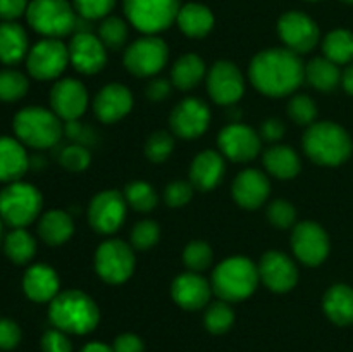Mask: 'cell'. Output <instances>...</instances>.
Returning a JSON list of instances; mask_svg holds the SVG:
<instances>
[{"label":"cell","instance_id":"cell-45","mask_svg":"<svg viewBox=\"0 0 353 352\" xmlns=\"http://www.w3.org/2000/svg\"><path fill=\"white\" fill-rule=\"evenodd\" d=\"M268 217L271 221V224H274L276 228H290L296 219V211L293 207L292 202L288 200H274V202L269 204L268 207Z\"/></svg>","mask_w":353,"mask_h":352},{"label":"cell","instance_id":"cell-4","mask_svg":"<svg viewBox=\"0 0 353 352\" xmlns=\"http://www.w3.org/2000/svg\"><path fill=\"white\" fill-rule=\"evenodd\" d=\"M259 266L243 255L228 257L214 269L212 292L226 302L248 299L259 285Z\"/></svg>","mask_w":353,"mask_h":352},{"label":"cell","instance_id":"cell-56","mask_svg":"<svg viewBox=\"0 0 353 352\" xmlns=\"http://www.w3.org/2000/svg\"><path fill=\"white\" fill-rule=\"evenodd\" d=\"M81 352H114V351L110 347H107L105 344H102V342H92V344L85 345V347L81 349Z\"/></svg>","mask_w":353,"mask_h":352},{"label":"cell","instance_id":"cell-38","mask_svg":"<svg viewBox=\"0 0 353 352\" xmlns=\"http://www.w3.org/2000/svg\"><path fill=\"white\" fill-rule=\"evenodd\" d=\"M234 323V313L231 309L230 302L226 300H217L210 304L205 313V326L210 333H224L230 330Z\"/></svg>","mask_w":353,"mask_h":352},{"label":"cell","instance_id":"cell-20","mask_svg":"<svg viewBox=\"0 0 353 352\" xmlns=\"http://www.w3.org/2000/svg\"><path fill=\"white\" fill-rule=\"evenodd\" d=\"M68 48L69 62L83 75H95L105 66L107 47L93 33H74Z\"/></svg>","mask_w":353,"mask_h":352},{"label":"cell","instance_id":"cell-31","mask_svg":"<svg viewBox=\"0 0 353 352\" xmlns=\"http://www.w3.org/2000/svg\"><path fill=\"white\" fill-rule=\"evenodd\" d=\"M178 24L190 38H203L214 28V16L205 6L186 3L178 12Z\"/></svg>","mask_w":353,"mask_h":352},{"label":"cell","instance_id":"cell-52","mask_svg":"<svg viewBox=\"0 0 353 352\" xmlns=\"http://www.w3.org/2000/svg\"><path fill=\"white\" fill-rule=\"evenodd\" d=\"M28 0H0V17L6 21H14L28 10Z\"/></svg>","mask_w":353,"mask_h":352},{"label":"cell","instance_id":"cell-9","mask_svg":"<svg viewBox=\"0 0 353 352\" xmlns=\"http://www.w3.org/2000/svg\"><path fill=\"white\" fill-rule=\"evenodd\" d=\"M134 252L126 242L107 240L95 252V269L100 278L110 285H119L131 278L134 271Z\"/></svg>","mask_w":353,"mask_h":352},{"label":"cell","instance_id":"cell-30","mask_svg":"<svg viewBox=\"0 0 353 352\" xmlns=\"http://www.w3.org/2000/svg\"><path fill=\"white\" fill-rule=\"evenodd\" d=\"M264 166L278 179H292L300 173L302 162L290 145H274L264 154Z\"/></svg>","mask_w":353,"mask_h":352},{"label":"cell","instance_id":"cell-2","mask_svg":"<svg viewBox=\"0 0 353 352\" xmlns=\"http://www.w3.org/2000/svg\"><path fill=\"white\" fill-rule=\"evenodd\" d=\"M48 316L52 324L65 333L85 335L95 330L100 311L95 300L81 290H65L50 300Z\"/></svg>","mask_w":353,"mask_h":352},{"label":"cell","instance_id":"cell-54","mask_svg":"<svg viewBox=\"0 0 353 352\" xmlns=\"http://www.w3.org/2000/svg\"><path fill=\"white\" fill-rule=\"evenodd\" d=\"M114 352H143V342L133 333H123L114 342Z\"/></svg>","mask_w":353,"mask_h":352},{"label":"cell","instance_id":"cell-11","mask_svg":"<svg viewBox=\"0 0 353 352\" xmlns=\"http://www.w3.org/2000/svg\"><path fill=\"white\" fill-rule=\"evenodd\" d=\"M69 64V48L59 38L40 40L26 55L30 75L40 81L57 79Z\"/></svg>","mask_w":353,"mask_h":352},{"label":"cell","instance_id":"cell-37","mask_svg":"<svg viewBox=\"0 0 353 352\" xmlns=\"http://www.w3.org/2000/svg\"><path fill=\"white\" fill-rule=\"evenodd\" d=\"M28 78L16 69H3L0 71V100L3 102H16L23 99L28 92Z\"/></svg>","mask_w":353,"mask_h":352},{"label":"cell","instance_id":"cell-29","mask_svg":"<svg viewBox=\"0 0 353 352\" xmlns=\"http://www.w3.org/2000/svg\"><path fill=\"white\" fill-rule=\"evenodd\" d=\"M326 316L333 323L345 326L353 323V289L348 285H333L326 292L323 300Z\"/></svg>","mask_w":353,"mask_h":352},{"label":"cell","instance_id":"cell-41","mask_svg":"<svg viewBox=\"0 0 353 352\" xmlns=\"http://www.w3.org/2000/svg\"><path fill=\"white\" fill-rule=\"evenodd\" d=\"M172 150H174V138L168 131H155L145 144V155L155 164L168 161Z\"/></svg>","mask_w":353,"mask_h":352},{"label":"cell","instance_id":"cell-44","mask_svg":"<svg viewBox=\"0 0 353 352\" xmlns=\"http://www.w3.org/2000/svg\"><path fill=\"white\" fill-rule=\"evenodd\" d=\"M90 161H92V155L85 145L72 144L68 147H62L59 152V162H61L62 168L69 169V171H85L90 166Z\"/></svg>","mask_w":353,"mask_h":352},{"label":"cell","instance_id":"cell-33","mask_svg":"<svg viewBox=\"0 0 353 352\" xmlns=\"http://www.w3.org/2000/svg\"><path fill=\"white\" fill-rule=\"evenodd\" d=\"M305 79L319 92H333L341 83V71L330 59L316 57L305 66Z\"/></svg>","mask_w":353,"mask_h":352},{"label":"cell","instance_id":"cell-58","mask_svg":"<svg viewBox=\"0 0 353 352\" xmlns=\"http://www.w3.org/2000/svg\"><path fill=\"white\" fill-rule=\"evenodd\" d=\"M343 2H347V3H353V0H343Z\"/></svg>","mask_w":353,"mask_h":352},{"label":"cell","instance_id":"cell-48","mask_svg":"<svg viewBox=\"0 0 353 352\" xmlns=\"http://www.w3.org/2000/svg\"><path fill=\"white\" fill-rule=\"evenodd\" d=\"M64 133L68 135L74 144L85 145V147L90 144H95V131H93L88 124L79 123L78 119L68 121L64 126Z\"/></svg>","mask_w":353,"mask_h":352},{"label":"cell","instance_id":"cell-35","mask_svg":"<svg viewBox=\"0 0 353 352\" xmlns=\"http://www.w3.org/2000/svg\"><path fill=\"white\" fill-rule=\"evenodd\" d=\"M324 57L334 64H350L353 61V33L348 30H334L324 38Z\"/></svg>","mask_w":353,"mask_h":352},{"label":"cell","instance_id":"cell-49","mask_svg":"<svg viewBox=\"0 0 353 352\" xmlns=\"http://www.w3.org/2000/svg\"><path fill=\"white\" fill-rule=\"evenodd\" d=\"M41 349L43 352H71V342L65 337V331L48 330L41 338Z\"/></svg>","mask_w":353,"mask_h":352},{"label":"cell","instance_id":"cell-12","mask_svg":"<svg viewBox=\"0 0 353 352\" xmlns=\"http://www.w3.org/2000/svg\"><path fill=\"white\" fill-rule=\"evenodd\" d=\"M128 202L119 190H103L97 193L88 207L90 226L102 235H112L126 219Z\"/></svg>","mask_w":353,"mask_h":352},{"label":"cell","instance_id":"cell-26","mask_svg":"<svg viewBox=\"0 0 353 352\" xmlns=\"http://www.w3.org/2000/svg\"><path fill=\"white\" fill-rule=\"evenodd\" d=\"M30 168L26 148L17 138L0 137V182H19Z\"/></svg>","mask_w":353,"mask_h":352},{"label":"cell","instance_id":"cell-7","mask_svg":"<svg viewBox=\"0 0 353 352\" xmlns=\"http://www.w3.org/2000/svg\"><path fill=\"white\" fill-rule=\"evenodd\" d=\"M28 23L47 38H61L72 33L78 16L65 0H33L26 10Z\"/></svg>","mask_w":353,"mask_h":352},{"label":"cell","instance_id":"cell-8","mask_svg":"<svg viewBox=\"0 0 353 352\" xmlns=\"http://www.w3.org/2000/svg\"><path fill=\"white\" fill-rule=\"evenodd\" d=\"M179 0H124L128 21L141 33L164 31L178 19Z\"/></svg>","mask_w":353,"mask_h":352},{"label":"cell","instance_id":"cell-47","mask_svg":"<svg viewBox=\"0 0 353 352\" xmlns=\"http://www.w3.org/2000/svg\"><path fill=\"white\" fill-rule=\"evenodd\" d=\"M195 186L190 182H172L165 186L164 199L169 207H183L190 202L193 197Z\"/></svg>","mask_w":353,"mask_h":352},{"label":"cell","instance_id":"cell-39","mask_svg":"<svg viewBox=\"0 0 353 352\" xmlns=\"http://www.w3.org/2000/svg\"><path fill=\"white\" fill-rule=\"evenodd\" d=\"M99 38L110 50H119L128 40V26L119 17H105L99 28Z\"/></svg>","mask_w":353,"mask_h":352},{"label":"cell","instance_id":"cell-6","mask_svg":"<svg viewBox=\"0 0 353 352\" xmlns=\"http://www.w3.org/2000/svg\"><path fill=\"white\" fill-rule=\"evenodd\" d=\"M41 193L26 182L7 183L0 192V216L12 228H24L33 223L41 211Z\"/></svg>","mask_w":353,"mask_h":352},{"label":"cell","instance_id":"cell-28","mask_svg":"<svg viewBox=\"0 0 353 352\" xmlns=\"http://www.w3.org/2000/svg\"><path fill=\"white\" fill-rule=\"evenodd\" d=\"M28 35L23 26L14 21L0 24V62L17 64L28 55Z\"/></svg>","mask_w":353,"mask_h":352},{"label":"cell","instance_id":"cell-27","mask_svg":"<svg viewBox=\"0 0 353 352\" xmlns=\"http://www.w3.org/2000/svg\"><path fill=\"white\" fill-rule=\"evenodd\" d=\"M72 233H74V221L71 214L65 211H48L40 217L38 235L50 247L65 244L72 237Z\"/></svg>","mask_w":353,"mask_h":352},{"label":"cell","instance_id":"cell-17","mask_svg":"<svg viewBox=\"0 0 353 352\" xmlns=\"http://www.w3.org/2000/svg\"><path fill=\"white\" fill-rule=\"evenodd\" d=\"M50 107L65 123L79 119L88 107L86 86L76 78L57 79L50 90Z\"/></svg>","mask_w":353,"mask_h":352},{"label":"cell","instance_id":"cell-18","mask_svg":"<svg viewBox=\"0 0 353 352\" xmlns=\"http://www.w3.org/2000/svg\"><path fill=\"white\" fill-rule=\"evenodd\" d=\"M278 33L286 48L295 54H307L319 41V28L303 12H286L278 23Z\"/></svg>","mask_w":353,"mask_h":352},{"label":"cell","instance_id":"cell-57","mask_svg":"<svg viewBox=\"0 0 353 352\" xmlns=\"http://www.w3.org/2000/svg\"><path fill=\"white\" fill-rule=\"evenodd\" d=\"M2 231H3V219L2 216H0V235H2Z\"/></svg>","mask_w":353,"mask_h":352},{"label":"cell","instance_id":"cell-36","mask_svg":"<svg viewBox=\"0 0 353 352\" xmlns=\"http://www.w3.org/2000/svg\"><path fill=\"white\" fill-rule=\"evenodd\" d=\"M123 193L128 206L133 207L138 213H148V211L155 209L159 202L157 192L147 182H131Z\"/></svg>","mask_w":353,"mask_h":352},{"label":"cell","instance_id":"cell-43","mask_svg":"<svg viewBox=\"0 0 353 352\" xmlns=\"http://www.w3.org/2000/svg\"><path fill=\"white\" fill-rule=\"evenodd\" d=\"M161 238V228L155 221L143 219L138 224H134L131 231V247L137 251H148L154 247Z\"/></svg>","mask_w":353,"mask_h":352},{"label":"cell","instance_id":"cell-16","mask_svg":"<svg viewBox=\"0 0 353 352\" xmlns=\"http://www.w3.org/2000/svg\"><path fill=\"white\" fill-rule=\"evenodd\" d=\"M217 145L224 157L234 162H247L261 152V135L247 124L231 123L219 133Z\"/></svg>","mask_w":353,"mask_h":352},{"label":"cell","instance_id":"cell-42","mask_svg":"<svg viewBox=\"0 0 353 352\" xmlns=\"http://www.w3.org/2000/svg\"><path fill=\"white\" fill-rule=\"evenodd\" d=\"M288 116L290 119L295 124H300V126H310V124L316 123L317 116V106L309 95H299L292 97L288 104Z\"/></svg>","mask_w":353,"mask_h":352},{"label":"cell","instance_id":"cell-22","mask_svg":"<svg viewBox=\"0 0 353 352\" xmlns=\"http://www.w3.org/2000/svg\"><path fill=\"white\" fill-rule=\"evenodd\" d=\"M210 293H212V285L203 276L193 271L179 275L171 285V295L174 302L188 311L205 307L210 300Z\"/></svg>","mask_w":353,"mask_h":352},{"label":"cell","instance_id":"cell-50","mask_svg":"<svg viewBox=\"0 0 353 352\" xmlns=\"http://www.w3.org/2000/svg\"><path fill=\"white\" fill-rule=\"evenodd\" d=\"M21 340V330L12 320H0V349H14Z\"/></svg>","mask_w":353,"mask_h":352},{"label":"cell","instance_id":"cell-5","mask_svg":"<svg viewBox=\"0 0 353 352\" xmlns=\"http://www.w3.org/2000/svg\"><path fill=\"white\" fill-rule=\"evenodd\" d=\"M14 133L23 145L33 148H50L61 141L64 126L52 109L30 106L14 116Z\"/></svg>","mask_w":353,"mask_h":352},{"label":"cell","instance_id":"cell-34","mask_svg":"<svg viewBox=\"0 0 353 352\" xmlns=\"http://www.w3.org/2000/svg\"><path fill=\"white\" fill-rule=\"evenodd\" d=\"M3 251L14 264H28L37 254V240L24 228H14L7 233Z\"/></svg>","mask_w":353,"mask_h":352},{"label":"cell","instance_id":"cell-46","mask_svg":"<svg viewBox=\"0 0 353 352\" xmlns=\"http://www.w3.org/2000/svg\"><path fill=\"white\" fill-rule=\"evenodd\" d=\"M116 0H74V7L79 16L86 19H100L112 10Z\"/></svg>","mask_w":353,"mask_h":352},{"label":"cell","instance_id":"cell-14","mask_svg":"<svg viewBox=\"0 0 353 352\" xmlns=\"http://www.w3.org/2000/svg\"><path fill=\"white\" fill-rule=\"evenodd\" d=\"M207 90L216 104L234 106L243 97L245 78L236 64L219 61L210 68L207 76Z\"/></svg>","mask_w":353,"mask_h":352},{"label":"cell","instance_id":"cell-10","mask_svg":"<svg viewBox=\"0 0 353 352\" xmlns=\"http://www.w3.org/2000/svg\"><path fill=\"white\" fill-rule=\"evenodd\" d=\"M169 48L164 40L154 35L138 38L124 52V66L128 71L140 78H150L164 69Z\"/></svg>","mask_w":353,"mask_h":352},{"label":"cell","instance_id":"cell-40","mask_svg":"<svg viewBox=\"0 0 353 352\" xmlns=\"http://www.w3.org/2000/svg\"><path fill=\"white\" fill-rule=\"evenodd\" d=\"M212 259V248H210V245L207 244V242L202 240L190 242L185 247V252H183V262H185L186 268L193 273L203 271V269L209 268Z\"/></svg>","mask_w":353,"mask_h":352},{"label":"cell","instance_id":"cell-1","mask_svg":"<svg viewBox=\"0 0 353 352\" xmlns=\"http://www.w3.org/2000/svg\"><path fill=\"white\" fill-rule=\"evenodd\" d=\"M248 76L255 88L268 97H286L305 79V66L290 48H268L252 59Z\"/></svg>","mask_w":353,"mask_h":352},{"label":"cell","instance_id":"cell-51","mask_svg":"<svg viewBox=\"0 0 353 352\" xmlns=\"http://www.w3.org/2000/svg\"><path fill=\"white\" fill-rule=\"evenodd\" d=\"M285 131L286 126L279 117H269V119H265L262 123L259 135H261V138H264L268 141H278L285 137Z\"/></svg>","mask_w":353,"mask_h":352},{"label":"cell","instance_id":"cell-15","mask_svg":"<svg viewBox=\"0 0 353 352\" xmlns=\"http://www.w3.org/2000/svg\"><path fill=\"white\" fill-rule=\"evenodd\" d=\"M169 123H171L172 133L185 140H193V138L202 137L209 128L210 109L203 100L188 97L172 109Z\"/></svg>","mask_w":353,"mask_h":352},{"label":"cell","instance_id":"cell-19","mask_svg":"<svg viewBox=\"0 0 353 352\" xmlns=\"http://www.w3.org/2000/svg\"><path fill=\"white\" fill-rule=\"evenodd\" d=\"M259 276L271 292H290L299 282V268L286 254L279 251L265 252L259 262Z\"/></svg>","mask_w":353,"mask_h":352},{"label":"cell","instance_id":"cell-53","mask_svg":"<svg viewBox=\"0 0 353 352\" xmlns=\"http://www.w3.org/2000/svg\"><path fill=\"white\" fill-rule=\"evenodd\" d=\"M172 86H174L172 85V81H169V79L165 78L152 79L147 86V97L150 100H155V102L168 99V97L171 95Z\"/></svg>","mask_w":353,"mask_h":352},{"label":"cell","instance_id":"cell-21","mask_svg":"<svg viewBox=\"0 0 353 352\" xmlns=\"http://www.w3.org/2000/svg\"><path fill=\"white\" fill-rule=\"evenodd\" d=\"M133 107V95L130 88L121 83H110L105 85L93 100V110L95 116L102 123H117L128 116Z\"/></svg>","mask_w":353,"mask_h":352},{"label":"cell","instance_id":"cell-24","mask_svg":"<svg viewBox=\"0 0 353 352\" xmlns=\"http://www.w3.org/2000/svg\"><path fill=\"white\" fill-rule=\"evenodd\" d=\"M226 171L224 155L217 150H203L193 159L190 166V183L196 190L209 192L216 188Z\"/></svg>","mask_w":353,"mask_h":352},{"label":"cell","instance_id":"cell-25","mask_svg":"<svg viewBox=\"0 0 353 352\" xmlns=\"http://www.w3.org/2000/svg\"><path fill=\"white\" fill-rule=\"evenodd\" d=\"M61 280L47 264H33L23 276V290L33 302H50L59 293Z\"/></svg>","mask_w":353,"mask_h":352},{"label":"cell","instance_id":"cell-23","mask_svg":"<svg viewBox=\"0 0 353 352\" xmlns=\"http://www.w3.org/2000/svg\"><path fill=\"white\" fill-rule=\"evenodd\" d=\"M271 193L269 178L259 169H245L233 182V199L243 209H257Z\"/></svg>","mask_w":353,"mask_h":352},{"label":"cell","instance_id":"cell-55","mask_svg":"<svg viewBox=\"0 0 353 352\" xmlns=\"http://www.w3.org/2000/svg\"><path fill=\"white\" fill-rule=\"evenodd\" d=\"M341 85L350 95H353V62H350V66L341 75Z\"/></svg>","mask_w":353,"mask_h":352},{"label":"cell","instance_id":"cell-32","mask_svg":"<svg viewBox=\"0 0 353 352\" xmlns=\"http://www.w3.org/2000/svg\"><path fill=\"white\" fill-rule=\"evenodd\" d=\"M205 76V62L196 54H185L174 62L171 71V81L179 90H192Z\"/></svg>","mask_w":353,"mask_h":352},{"label":"cell","instance_id":"cell-3","mask_svg":"<svg viewBox=\"0 0 353 352\" xmlns=\"http://www.w3.org/2000/svg\"><path fill=\"white\" fill-rule=\"evenodd\" d=\"M307 157L319 166H340L350 157L352 138L347 130L333 121H321L307 128L303 135Z\"/></svg>","mask_w":353,"mask_h":352},{"label":"cell","instance_id":"cell-13","mask_svg":"<svg viewBox=\"0 0 353 352\" xmlns=\"http://www.w3.org/2000/svg\"><path fill=\"white\" fill-rule=\"evenodd\" d=\"M292 248L300 262L307 266H319L330 254V238L323 226L314 221H303L293 230Z\"/></svg>","mask_w":353,"mask_h":352}]
</instances>
